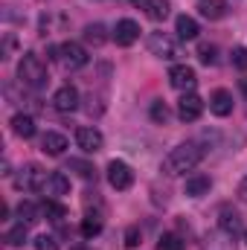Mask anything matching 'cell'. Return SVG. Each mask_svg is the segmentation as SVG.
<instances>
[{"label": "cell", "mask_w": 247, "mask_h": 250, "mask_svg": "<svg viewBox=\"0 0 247 250\" xmlns=\"http://www.w3.org/2000/svg\"><path fill=\"white\" fill-rule=\"evenodd\" d=\"M67 172H76V175L84 178V181H96V169H93V163L79 160V157H70V160H67Z\"/></svg>", "instance_id": "cell-21"}, {"label": "cell", "mask_w": 247, "mask_h": 250, "mask_svg": "<svg viewBox=\"0 0 247 250\" xmlns=\"http://www.w3.org/2000/svg\"><path fill=\"white\" fill-rule=\"evenodd\" d=\"M70 250H93V248H84V245H76V248H70Z\"/></svg>", "instance_id": "cell-36"}, {"label": "cell", "mask_w": 247, "mask_h": 250, "mask_svg": "<svg viewBox=\"0 0 247 250\" xmlns=\"http://www.w3.org/2000/svg\"><path fill=\"white\" fill-rule=\"evenodd\" d=\"M76 143H79V148H82V151L96 154V151H102L105 137H102V131H99V128H93V125H82V128L76 131Z\"/></svg>", "instance_id": "cell-6"}, {"label": "cell", "mask_w": 247, "mask_h": 250, "mask_svg": "<svg viewBox=\"0 0 247 250\" xmlns=\"http://www.w3.org/2000/svg\"><path fill=\"white\" fill-rule=\"evenodd\" d=\"M26 227H29V224L18 221V224L6 233V245H9V248H23V242H26Z\"/></svg>", "instance_id": "cell-26"}, {"label": "cell", "mask_w": 247, "mask_h": 250, "mask_svg": "<svg viewBox=\"0 0 247 250\" xmlns=\"http://www.w3.org/2000/svg\"><path fill=\"white\" fill-rule=\"evenodd\" d=\"M221 230H224L227 236H239V233H242V218H239V212H233L230 207L221 209Z\"/></svg>", "instance_id": "cell-19"}, {"label": "cell", "mask_w": 247, "mask_h": 250, "mask_svg": "<svg viewBox=\"0 0 247 250\" xmlns=\"http://www.w3.org/2000/svg\"><path fill=\"white\" fill-rule=\"evenodd\" d=\"M41 209H44V215H47L50 221H56V224L67 218V209H64L62 204H59V201H53V198H47V201L41 204Z\"/></svg>", "instance_id": "cell-24"}, {"label": "cell", "mask_w": 247, "mask_h": 250, "mask_svg": "<svg viewBox=\"0 0 247 250\" xmlns=\"http://www.w3.org/2000/svg\"><path fill=\"white\" fill-rule=\"evenodd\" d=\"M12 131L18 134V137H23V140H29V137H35V120L29 117V114H15L12 117Z\"/></svg>", "instance_id": "cell-18"}, {"label": "cell", "mask_w": 247, "mask_h": 250, "mask_svg": "<svg viewBox=\"0 0 247 250\" xmlns=\"http://www.w3.org/2000/svg\"><path fill=\"white\" fill-rule=\"evenodd\" d=\"M233 64H236L239 70H247V50L245 47H239V50L233 53Z\"/></svg>", "instance_id": "cell-33"}, {"label": "cell", "mask_w": 247, "mask_h": 250, "mask_svg": "<svg viewBox=\"0 0 247 250\" xmlns=\"http://www.w3.org/2000/svg\"><path fill=\"white\" fill-rule=\"evenodd\" d=\"M157 250H184V239L175 233H163L157 242Z\"/></svg>", "instance_id": "cell-27"}, {"label": "cell", "mask_w": 247, "mask_h": 250, "mask_svg": "<svg viewBox=\"0 0 247 250\" xmlns=\"http://www.w3.org/2000/svg\"><path fill=\"white\" fill-rule=\"evenodd\" d=\"M148 50H151V56H157L163 62H172L178 56V47H175V41L166 32H151L148 35Z\"/></svg>", "instance_id": "cell-8"}, {"label": "cell", "mask_w": 247, "mask_h": 250, "mask_svg": "<svg viewBox=\"0 0 247 250\" xmlns=\"http://www.w3.org/2000/svg\"><path fill=\"white\" fill-rule=\"evenodd\" d=\"M64 148H67V137L59 134V131H47V134L41 137V151H44V154H50V157H62Z\"/></svg>", "instance_id": "cell-14"}, {"label": "cell", "mask_w": 247, "mask_h": 250, "mask_svg": "<svg viewBox=\"0 0 247 250\" xmlns=\"http://www.w3.org/2000/svg\"><path fill=\"white\" fill-rule=\"evenodd\" d=\"M35 250H59V239L44 233V236H38V239H35Z\"/></svg>", "instance_id": "cell-30"}, {"label": "cell", "mask_w": 247, "mask_h": 250, "mask_svg": "<svg viewBox=\"0 0 247 250\" xmlns=\"http://www.w3.org/2000/svg\"><path fill=\"white\" fill-rule=\"evenodd\" d=\"M53 56H56V62L62 64L64 70H70V73H73V70H82V67L87 64V59H90L87 50H84L82 44H76V41H64L62 47L53 50Z\"/></svg>", "instance_id": "cell-3"}, {"label": "cell", "mask_w": 247, "mask_h": 250, "mask_svg": "<svg viewBox=\"0 0 247 250\" xmlns=\"http://www.w3.org/2000/svg\"><path fill=\"white\" fill-rule=\"evenodd\" d=\"M84 41H87L90 47H102V44L108 41L105 26H102V23H87V26H84Z\"/></svg>", "instance_id": "cell-23"}, {"label": "cell", "mask_w": 247, "mask_h": 250, "mask_svg": "<svg viewBox=\"0 0 247 250\" xmlns=\"http://www.w3.org/2000/svg\"><path fill=\"white\" fill-rule=\"evenodd\" d=\"M140 9H145V15L151 18V21H166L169 18V0H145Z\"/></svg>", "instance_id": "cell-20"}, {"label": "cell", "mask_w": 247, "mask_h": 250, "mask_svg": "<svg viewBox=\"0 0 247 250\" xmlns=\"http://www.w3.org/2000/svg\"><path fill=\"white\" fill-rule=\"evenodd\" d=\"M204 160V148L195 143V140H189V143H181V146H175L166 157H163V175H169V178H178V175H186V172H192L198 163Z\"/></svg>", "instance_id": "cell-1"}, {"label": "cell", "mask_w": 247, "mask_h": 250, "mask_svg": "<svg viewBox=\"0 0 247 250\" xmlns=\"http://www.w3.org/2000/svg\"><path fill=\"white\" fill-rule=\"evenodd\" d=\"M239 195H242V198H245V201H247V181H245V184H242V187H239Z\"/></svg>", "instance_id": "cell-34"}, {"label": "cell", "mask_w": 247, "mask_h": 250, "mask_svg": "<svg viewBox=\"0 0 247 250\" xmlns=\"http://www.w3.org/2000/svg\"><path fill=\"white\" fill-rule=\"evenodd\" d=\"M41 215H44V209H41L38 204H32V201H23V204L18 207V218H21L23 224H35V221H41Z\"/></svg>", "instance_id": "cell-22"}, {"label": "cell", "mask_w": 247, "mask_h": 250, "mask_svg": "<svg viewBox=\"0 0 247 250\" xmlns=\"http://www.w3.org/2000/svg\"><path fill=\"white\" fill-rule=\"evenodd\" d=\"M131 3H134V6H143V3H145V0H131Z\"/></svg>", "instance_id": "cell-37"}, {"label": "cell", "mask_w": 247, "mask_h": 250, "mask_svg": "<svg viewBox=\"0 0 247 250\" xmlns=\"http://www.w3.org/2000/svg\"><path fill=\"white\" fill-rule=\"evenodd\" d=\"M169 82H172V87H175V90L192 93V90H195V84H198V76H195V70H192L189 64H175V67L169 70Z\"/></svg>", "instance_id": "cell-7"}, {"label": "cell", "mask_w": 247, "mask_h": 250, "mask_svg": "<svg viewBox=\"0 0 247 250\" xmlns=\"http://www.w3.org/2000/svg\"><path fill=\"white\" fill-rule=\"evenodd\" d=\"M245 239H247V233H245Z\"/></svg>", "instance_id": "cell-38"}, {"label": "cell", "mask_w": 247, "mask_h": 250, "mask_svg": "<svg viewBox=\"0 0 247 250\" xmlns=\"http://www.w3.org/2000/svg\"><path fill=\"white\" fill-rule=\"evenodd\" d=\"M209 111H212L215 117H230V114H233V93L224 90V87L212 90V96H209Z\"/></svg>", "instance_id": "cell-13"}, {"label": "cell", "mask_w": 247, "mask_h": 250, "mask_svg": "<svg viewBox=\"0 0 247 250\" xmlns=\"http://www.w3.org/2000/svg\"><path fill=\"white\" fill-rule=\"evenodd\" d=\"M137 38H140V23H137V21H131V18L117 21V26H114V41H117L120 47H131Z\"/></svg>", "instance_id": "cell-11"}, {"label": "cell", "mask_w": 247, "mask_h": 250, "mask_svg": "<svg viewBox=\"0 0 247 250\" xmlns=\"http://www.w3.org/2000/svg\"><path fill=\"white\" fill-rule=\"evenodd\" d=\"M12 53H15V35L9 32V35L3 38V50H0V59H3V62H9V59H12Z\"/></svg>", "instance_id": "cell-31"}, {"label": "cell", "mask_w": 247, "mask_h": 250, "mask_svg": "<svg viewBox=\"0 0 247 250\" xmlns=\"http://www.w3.org/2000/svg\"><path fill=\"white\" fill-rule=\"evenodd\" d=\"M41 192H44L47 198H53V201L62 198V195H67V192H70V181H67V175H64V172H50Z\"/></svg>", "instance_id": "cell-12"}, {"label": "cell", "mask_w": 247, "mask_h": 250, "mask_svg": "<svg viewBox=\"0 0 247 250\" xmlns=\"http://www.w3.org/2000/svg\"><path fill=\"white\" fill-rule=\"evenodd\" d=\"M215 53H218V50H215L212 44H201V47H198V59H201V64H206V67L218 62V56H215Z\"/></svg>", "instance_id": "cell-28"}, {"label": "cell", "mask_w": 247, "mask_h": 250, "mask_svg": "<svg viewBox=\"0 0 247 250\" xmlns=\"http://www.w3.org/2000/svg\"><path fill=\"white\" fill-rule=\"evenodd\" d=\"M140 245V227H128L125 230V248H137Z\"/></svg>", "instance_id": "cell-32"}, {"label": "cell", "mask_w": 247, "mask_h": 250, "mask_svg": "<svg viewBox=\"0 0 247 250\" xmlns=\"http://www.w3.org/2000/svg\"><path fill=\"white\" fill-rule=\"evenodd\" d=\"M44 181H47V172L38 163H26L15 175V189H21V192H41L44 189Z\"/></svg>", "instance_id": "cell-4"}, {"label": "cell", "mask_w": 247, "mask_h": 250, "mask_svg": "<svg viewBox=\"0 0 247 250\" xmlns=\"http://www.w3.org/2000/svg\"><path fill=\"white\" fill-rule=\"evenodd\" d=\"M102 233V215H84V221H82V236L84 239H93V236H99Z\"/></svg>", "instance_id": "cell-25"}, {"label": "cell", "mask_w": 247, "mask_h": 250, "mask_svg": "<svg viewBox=\"0 0 247 250\" xmlns=\"http://www.w3.org/2000/svg\"><path fill=\"white\" fill-rule=\"evenodd\" d=\"M108 184L117 189V192H125V189L134 187V169L123 163V160H111L108 163Z\"/></svg>", "instance_id": "cell-5"}, {"label": "cell", "mask_w": 247, "mask_h": 250, "mask_svg": "<svg viewBox=\"0 0 247 250\" xmlns=\"http://www.w3.org/2000/svg\"><path fill=\"white\" fill-rule=\"evenodd\" d=\"M209 189H212V181H209L206 175H192V178H186L184 192L189 198H201V195H206Z\"/></svg>", "instance_id": "cell-17"}, {"label": "cell", "mask_w": 247, "mask_h": 250, "mask_svg": "<svg viewBox=\"0 0 247 250\" xmlns=\"http://www.w3.org/2000/svg\"><path fill=\"white\" fill-rule=\"evenodd\" d=\"M53 108H56L59 114H73V111L79 108V90H76L73 84L59 87L56 96H53Z\"/></svg>", "instance_id": "cell-10"}, {"label": "cell", "mask_w": 247, "mask_h": 250, "mask_svg": "<svg viewBox=\"0 0 247 250\" xmlns=\"http://www.w3.org/2000/svg\"><path fill=\"white\" fill-rule=\"evenodd\" d=\"M198 12L206 21H221V18H227L230 6H227V0H201L198 3Z\"/></svg>", "instance_id": "cell-15"}, {"label": "cell", "mask_w": 247, "mask_h": 250, "mask_svg": "<svg viewBox=\"0 0 247 250\" xmlns=\"http://www.w3.org/2000/svg\"><path fill=\"white\" fill-rule=\"evenodd\" d=\"M175 29H178V38H181V41H195V38H198V32H201L198 21H195V18H189V15H178Z\"/></svg>", "instance_id": "cell-16"}, {"label": "cell", "mask_w": 247, "mask_h": 250, "mask_svg": "<svg viewBox=\"0 0 247 250\" xmlns=\"http://www.w3.org/2000/svg\"><path fill=\"white\" fill-rule=\"evenodd\" d=\"M201 114H204V99L198 93H184L178 102V117L184 123H195V120H201Z\"/></svg>", "instance_id": "cell-9"}, {"label": "cell", "mask_w": 247, "mask_h": 250, "mask_svg": "<svg viewBox=\"0 0 247 250\" xmlns=\"http://www.w3.org/2000/svg\"><path fill=\"white\" fill-rule=\"evenodd\" d=\"M151 120L154 123H166L169 120V108H166V102H151Z\"/></svg>", "instance_id": "cell-29"}, {"label": "cell", "mask_w": 247, "mask_h": 250, "mask_svg": "<svg viewBox=\"0 0 247 250\" xmlns=\"http://www.w3.org/2000/svg\"><path fill=\"white\" fill-rule=\"evenodd\" d=\"M18 79H21V84H26V87H32V90L47 87L50 76H47V64L41 62V56L23 53L21 62H18Z\"/></svg>", "instance_id": "cell-2"}, {"label": "cell", "mask_w": 247, "mask_h": 250, "mask_svg": "<svg viewBox=\"0 0 247 250\" xmlns=\"http://www.w3.org/2000/svg\"><path fill=\"white\" fill-rule=\"evenodd\" d=\"M242 93L247 96V79H242Z\"/></svg>", "instance_id": "cell-35"}]
</instances>
